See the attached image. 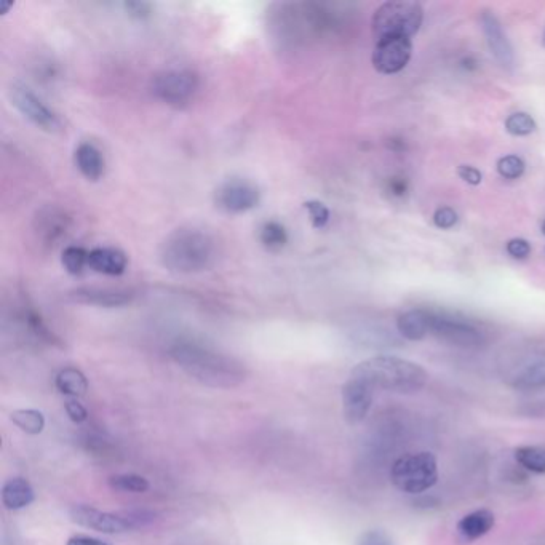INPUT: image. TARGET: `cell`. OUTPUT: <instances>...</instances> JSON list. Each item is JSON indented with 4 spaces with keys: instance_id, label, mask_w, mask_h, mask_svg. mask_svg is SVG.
<instances>
[{
    "instance_id": "obj_1",
    "label": "cell",
    "mask_w": 545,
    "mask_h": 545,
    "mask_svg": "<svg viewBox=\"0 0 545 545\" xmlns=\"http://www.w3.org/2000/svg\"><path fill=\"white\" fill-rule=\"evenodd\" d=\"M170 355L191 378L213 389H232L247 378L245 366L239 360L194 341H178L170 349Z\"/></svg>"
},
{
    "instance_id": "obj_2",
    "label": "cell",
    "mask_w": 545,
    "mask_h": 545,
    "mask_svg": "<svg viewBox=\"0 0 545 545\" xmlns=\"http://www.w3.org/2000/svg\"><path fill=\"white\" fill-rule=\"evenodd\" d=\"M160 259L168 271L197 274L215 263L216 242L202 229L181 227L168 235L160 250Z\"/></svg>"
},
{
    "instance_id": "obj_3",
    "label": "cell",
    "mask_w": 545,
    "mask_h": 545,
    "mask_svg": "<svg viewBox=\"0 0 545 545\" xmlns=\"http://www.w3.org/2000/svg\"><path fill=\"white\" fill-rule=\"evenodd\" d=\"M352 374L368 382L374 390L395 394H416L427 382L426 370L421 365L392 355L365 360L355 366Z\"/></svg>"
},
{
    "instance_id": "obj_4",
    "label": "cell",
    "mask_w": 545,
    "mask_h": 545,
    "mask_svg": "<svg viewBox=\"0 0 545 545\" xmlns=\"http://www.w3.org/2000/svg\"><path fill=\"white\" fill-rule=\"evenodd\" d=\"M390 480L402 493H426L438 482L437 458L429 451L406 454L390 467Z\"/></svg>"
},
{
    "instance_id": "obj_5",
    "label": "cell",
    "mask_w": 545,
    "mask_h": 545,
    "mask_svg": "<svg viewBox=\"0 0 545 545\" xmlns=\"http://www.w3.org/2000/svg\"><path fill=\"white\" fill-rule=\"evenodd\" d=\"M424 10L418 2L392 0L374 12L373 32L376 40L382 37H413L421 29Z\"/></svg>"
},
{
    "instance_id": "obj_6",
    "label": "cell",
    "mask_w": 545,
    "mask_h": 545,
    "mask_svg": "<svg viewBox=\"0 0 545 545\" xmlns=\"http://www.w3.org/2000/svg\"><path fill=\"white\" fill-rule=\"evenodd\" d=\"M69 517L72 522L87 528V530L96 531L103 534H120L127 531L138 530L152 522V515L146 512H122V514H111L95 507L79 506L72 507L69 510Z\"/></svg>"
},
{
    "instance_id": "obj_7",
    "label": "cell",
    "mask_w": 545,
    "mask_h": 545,
    "mask_svg": "<svg viewBox=\"0 0 545 545\" xmlns=\"http://www.w3.org/2000/svg\"><path fill=\"white\" fill-rule=\"evenodd\" d=\"M507 386L522 392L545 390V351H525L502 365Z\"/></svg>"
},
{
    "instance_id": "obj_8",
    "label": "cell",
    "mask_w": 545,
    "mask_h": 545,
    "mask_svg": "<svg viewBox=\"0 0 545 545\" xmlns=\"http://www.w3.org/2000/svg\"><path fill=\"white\" fill-rule=\"evenodd\" d=\"M430 335H434L443 343L462 349H477L485 343L483 331L475 327L474 323L453 315L434 312H430Z\"/></svg>"
},
{
    "instance_id": "obj_9",
    "label": "cell",
    "mask_w": 545,
    "mask_h": 545,
    "mask_svg": "<svg viewBox=\"0 0 545 545\" xmlns=\"http://www.w3.org/2000/svg\"><path fill=\"white\" fill-rule=\"evenodd\" d=\"M199 88V79L189 69H168L152 80V92L164 103L183 106L192 100Z\"/></svg>"
},
{
    "instance_id": "obj_10",
    "label": "cell",
    "mask_w": 545,
    "mask_h": 545,
    "mask_svg": "<svg viewBox=\"0 0 545 545\" xmlns=\"http://www.w3.org/2000/svg\"><path fill=\"white\" fill-rule=\"evenodd\" d=\"M10 100H12L13 106L40 130H45L48 133H58L63 130V122L60 117L56 116L55 112L48 108L47 104L40 100L36 93H32L28 87L21 84L12 85Z\"/></svg>"
},
{
    "instance_id": "obj_11",
    "label": "cell",
    "mask_w": 545,
    "mask_h": 545,
    "mask_svg": "<svg viewBox=\"0 0 545 545\" xmlns=\"http://www.w3.org/2000/svg\"><path fill=\"white\" fill-rule=\"evenodd\" d=\"M413 55L410 37H382L376 40L373 66L381 74H397L406 68Z\"/></svg>"
},
{
    "instance_id": "obj_12",
    "label": "cell",
    "mask_w": 545,
    "mask_h": 545,
    "mask_svg": "<svg viewBox=\"0 0 545 545\" xmlns=\"http://www.w3.org/2000/svg\"><path fill=\"white\" fill-rule=\"evenodd\" d=\"M259 189L256 184L242 178L224 181L216 189L215 202L226 213H245L258 207Z\"/></svg>"
},
{
    "instance_id": "obj_13",
    "label": "cell",
    "mask_w": 545,
    "mask_h": 545,
    "mask_svg": "<svg viewBox=\"0 0 545 545\" xmlns=\"http://www.w3.org/2000/svg\"><path fill=\"white\" fill-rule=\"evenodd\" d=\"M374 389L359 376L351 373L343 386L344 418L349 424L365 421L373 406Z\"/></svg>"
},
{
    "instance_id": "obj_14",
    "label": "cell",
    "mask_w": 545,
    "mask_h": 545,
    "mask_svg": "<svg viewBox=\"0 0 545 545\" xmlns=\"http://www.w3.org/2000/svg\"><path fill=\"white\" fill-rule=\"evenodd\" d=\"M482 28L485 32L486 44L490 47L494 58L502 68L512 71L515 66L514 47L510 44L506 31L502 28L501 21L491 12L482 15Z\"/></svg>"
},
{
    "instance_id": "obj_15",
    "label": "cell",
    "mask_w": 545,
    "mask_h": 545,
    "mask_svg": "<svg viewBox=\"0 0 545 545\" xmlns=\"http://www.w3.org/2000/svg\"><path fill=\"white\" fill-rule=\"evenodd\" d=\"M133 296V291L127 288L84 287L71 291L69 298L90 306L122 307L132 303Z\"/></svg>"
},
{
    "instance_id": "obj_16",
    "label": "cell",
    "mask_w": 545,
    "mask_h": 545,
    "mask_svg": "<svg viewBox=\"0 0 545 545\" xmlns=\"http://www.w3.org/2000/svg\"><path fill=\"white\" fill-rule=\"evenodd\" d=\"M36 234L45 245H53L60 242L64 235L68 234L71 227V219L66 215V211L61 208L50 207L42 208L36 216Z\"/></svg>"
},
{
    "instance_id": "obj_17",
    "label": "cell",
    "mask_w": 545,
    "mask_h": 545,
    "mask_svg": "<svg viewBox=\"0 0 545 545\" xmlns=\"http://www.w3.org/2000/svg\"><path fill=\"white\" fill-rule=\"evenodd\" d=\"M127 264V255L117 248L101 247L88 251V267L98 274L117 277L127 271Z\"/></svg>"
},
{
    "instance_id": "obj_18",
    "label": "cell",
    "mask_w": 545,
    "mask_h": 545,
    "mask_svg": "<svg viewBox=\"0 0 545 545\" xmlns=\"http://www.w3.org/2000/svg\"><path fill=\"white\" fill-rule=\"evenodd\" d=\"M496 525V517L488 509L475 510L459 520L456 530L462 541L474 542L490 533Z\"/></svg>"
},
{
    "instance_id": "obj_19",
    "label": "cell",
    "mask_w": 545,
    "mask_h": 545,
    "mask_svg": "<svg viewBox=\"0 0 545 545\" xmlns=\"http://www.w3.org/2000/svg\"><path fill=\"white\" fill-rule=\"evenodd\" d=\"M0 494H2V504L5 509L13 510V512L26 509L36 501L34 488L23 477L8 478L7 482L2 485V493Z\"/></svg>"
},
{
    "instance_id": "obj_20",
    "label": "cell",
    "mask_w": 545,
    "mask_h": 545,
    "mask_svg": "<svg viewBox=\"0 0 545 545\" xmlns=\"http://www.w3.org/2000/svg\"><path fill=\"white\" fill-rule=\"evenodd\" d=\"M397 330L408 341H421L430 335V312L422 309L403 312L398 317Z\"/></svg>"
},
{
    "instance_id": "obj_21",
    "label": "cell",
    "mask_w": 545,
    "mask_h": 545,
    "mask_svg": "<svg viewBox=\"0 0 545 545\" xmlns=\"http://www.w3.org/2000/svg\"><path fill=\"white\" fill-rule=\"evenodd\" d=\"M79 172L90 181H98L104 173V159L95 144L82 143L74 154Z\"/></svg>"
},
{
    "instance_id": "obj_22",
    "label": "cell",
    "mask_w": 545,
    "mask_h": 545,
    "mask_svg": "<svg viewBox=\"0 0 545 545\" xmlns=\"http://www.w3.org/2000/svg\"><path fill=\"white\" fill-rule=\"evenodd\" d=\"M55 386L64 397L80 398L87 395L88 381L82 371L69 366L56 374Z\"/></svg>"
},
{
    "instance_id": "obj_23",
    "label": "cell",
    "mask_w": 545,
    "mask_h": 545,
    "mask_svg": "<svg viewBox=\"0 0 545 545\" xmlns=\"http://www.w3.org/2000/svg\"><path fill=\"white\" fill-rule=\"evenodd\" d=\"M515 461L533 474L545 475V446H520L515 450Z\"/></svg>"
},
{
    "instance_id": "obj_24",
    "label": "cell",
    "mask_w": 545,
    "mask_h": 545,
    "mask_svg": "<svg viewBox=\"0 0 545 545\" xmlns=\"http://www.w3.org/2000/svg\"><path fill=\"white\" fill-rule=\"evenodd\" d=\"M13 424L28 435H39L45 429V416L39 410H15L10 414Z\"/></svg>"
},
{
    "instance_id": "obj_25",
    "label": "cell",
    "mask_w": 545,
    "mask_h": 545,
    "mask_svg": "<svg viewBox=\"0 0 545 545\" xmlns=\"http://www.w3.org/2000/svg\"><path fill=\"white\" fill-rule=\"evenodd\" d=\"M259 240L269 251H280L288 243L287 229L279 221H267L259 231Z\"/></svg>"
},
{
    "instance_id": "obj_26",
    "label": "cell",
    "mask_w": 545,
    "mask_h": 545,
    "mask_svg": "<svg viewBox=\"0 0 545 545\" xmlns=\"http://www.w3.org/2000/svg\"><path fill=\"white\" fill-rule=\"evenodd\" d=\"M109 486L120 493H146L149 490L148 478L136 474L112 475L109 478Z\"/></svg>"
},
{
    "instance_id": "obj_27",
    "label": "cell",
    "mask_w": 545,
    "mask_h": 545,
    "mask_svg": "<svg viewBox=\"0 0 545 545\" xmlns=\"http://www.w3.org/2000/svg\"><path fill=\"white\" fill-rule=\"evenodd\" d=\"M61 263L69 274H82V271L88 266V251L82 247H74V245L66 247L63 256H61Z\"/></svg>"
},
{
    "instance_id": "obj_28",
    "label": "cell",
    "mask_w": 545,
    "mask_h": 545,
    "mask_svg": "<svg viewBox=\"0 0 545 545\" xmlns=\"http://www.w3.org/2000/svg\"><path fill=\"white\" fill-rule=\"evenodd\" d=\"M536 128H538L536 120L526 112H515L506 120V130L510 135L528 136L536 132Z\"/></svg>"
},
{
    "instance_id": "obj_29",
    "label": "cell",
    "mask_w": 545,
    "mask_h": 545,
    "mask_svg": "<svg viewBox=\"0 0 545 545\" xmlns=\"http://www.w3.org/2000/svg\"><path fill=\"white\" fill-rule=\"evenodd\" d=\"M526 165L522 157L504 156L498 160V172L506 180H518L525 173Z\"/></svg>"
},
{
    "instance_id": "obj_30",
    "label": "cell",
    "mask_w": 545,
    "mask_h": 545,
    "mask_svg": "<svg viewBox=\"0 0 545 545\" xmlns=\"http://www.w3.org/2000/svg\"><path fill=\"white\" fill-rule=\"evenodd\" d=\"M304 208L311 216L312 226L315 229H322V227L327 226L328 221H330V210L322 202L309 200V202L304 203Z\"/></svg>"
},
{
    "instance_id": "obj_31",
    "label": "cell",
    "mask_w": 545,
    "mask_h": 545,
    "mask_svg": "<svg viewBox=\"0 0 545 545\" xmlns=\"http://www.w3.org/2000/svg\"><path fill=\"white\" fill-rule=\"evenodd\" d=\"M64 410H66L68 418L71 419L74 424H82V422H85L88 419L87 408H85L77 398H68V400L64 402Z\"/></svg>"
},
{
    "instance_id": "obj_32",
    "label": "cell",
    "mask_w": 545,
    "mask_h": 545,
    "mask_svg": "<svg viewBox=\"0 0 545 545\" xmlns=\"http://www.w3.org/2000/svg\"><path fill=\"white\" fill-rule=\"evenodd\" d=\"M458 213L451 207H440L435 211L434 223L440 229H451L458 224Z\"/></svg>"
},
{
    "instance_id": "obj_33",
    "label": "cell",
    "mask_w": 545,
    "mask_h": 545,
    "mask_svg": "<svg viewBox=\"0 0 545 545\" xmlns=\"http://www.w3.org/2000/svg\"><path fill=\"white\" fill-rule=\"evenodd\" d=\"M357 545H394V541L386 531L371 530L360 536Z\"/></svg>"
},
{
    "instance_id": "obj_34",
    "label": "cell",
    "mask_w": 545,
    "mask_h": 545,
    "mask_svg": "<svg viewBox=\"0 0 545 545\" xmlns=\"http://www.w3.org/2000/svg\"><path fill=\"white\" fill-rule=\"evenodd\" d=\"M507 253L515 259H525L530 256L531 245L525 239H512L507 243Z\"/></svg>"
},
{
    "instance_id": "obj_35",
    "label": "cell",
    "mask_w": 545,
    "mask_h": 545,
    "mask_svg": "<svg viewBox=\"0 0 545 545\" xmlns=\"http://www.w3.org/2000/svg\"><path fill=\"white\" fill-rule=\"evenodd\" d=\"M458 175L461 180L466 181L470 186H478L483 181L482 172L478 168L472 167V165H459Z\"/></svg>"
},
{
    "instance_id": "obj_36",
    "label": "cell",
    "mask_w": 545,
    "mask_h": 545,
    "mask_svg": "<svg viewBox=\"0 0 545 545\" xmlns=\"http://www.w3.org/2000/svg\"><path fill=\"white\" fill-rule=\"evenodd\" d=\"M124 7L128 15L133 16L136 20H144L151 15V4L148 2H125Z\"/></svg>"
},
{
    "instance_id": "obj_37",
    "label": "cell",
    "mask_w": 545,
    "mask_h": 545,
    "mask_svg": "<svg viewBox=\"0 0 545 545\" xmlns=\"http://www.w3.org/2000/svg\"><path fill=\"white\" fill-rule=\"evenodd\" d=\"M66 545H112L111 542L101 541V539L90 538L84 534H77L68 539Z\"/></svg>"
},
{
    "instance_id": "obj_38",
    "label": "cell",
    "mask_w": 545,
    "mask_h": 545,
    "mask_svg": "<svg viewBox=\"0 0 545 545\" xmlns=\"http://www.w3.org/2000/svg\"><path fill=\"white\" fill-rule=\"evenodd\" d=\"M390 191L394 194H402L406 191L405 181L402 180H392L390 181Z\"/></svg>"
},
{
    "instance_id": "obj_39",
    "label": "cell",
    "mask_w": 545,
    "mask_h": 545,
    "mask_svg": "<svg viewBox=\"0 0 545 545\" xmlns=\"http://www.w3.org/2000/svg\"><path fill=\"white\" fill-rule=\"evenodd\" d=\"M542 234L545 235V221H544V223H542Z\"/></svg>"
},
{
    "instance_id": "obj_40",
    "label": "cell",
    "mask_w": 545,
    "mask_h": 545,
    "mask_svg": "<svg viewBox=\"0 0 545 545\" xmlns=\"http://www.w3.org/2000/svg\"><path fill=\"white\" fill-rule=\"evenodd\" d=\"M544 45H545V32H544Z\"/></svg>"
}]
</instances>
